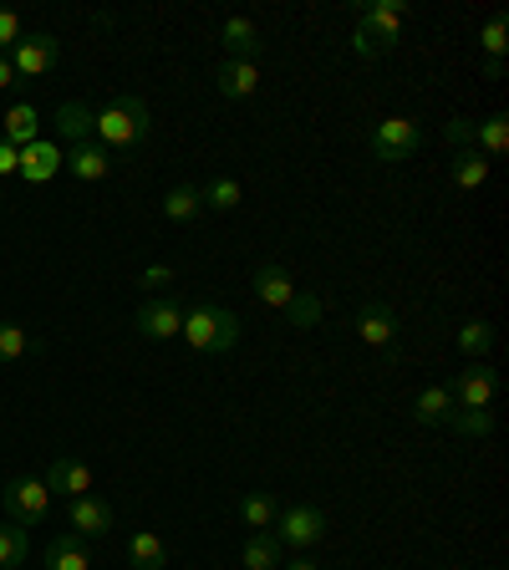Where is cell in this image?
Returning a JSON list of instances; mask_svg holds the SVG:
<instances>
[{"label": "cell", "instance_id": "32", "mask_svg": "<svg viewBox=\"0 0 509 570\" xmlns=\"http://www.w3.org/2000/svg\"><path fill=\"white\" fill-rule=\"evenodd\" d=\"M489 346H495V326H489V321H464V332H458V352H464L469 362H479Z\"/></svg>", "mask_w": 509, "mask_h": 570}, {"label": "cell", "instance_id": "5", "mask_svg": "<svg viewBox=\"0 0 509 570\" xmlns=\"http://www.w3.org/2000/svg\"><path fill=\"white\" fill-rule=\"evenodd\" d=\"M423 148V128L413 118H388L372 128V159L377 163H408Z\"/></svg>", "mask_w": 509, "mask_h": 570}, {"label": "cell", "instance_id": "35", "mask_svg": "<svg viewBox=\"0 0 509 570\" xmlns=\"http://www.w3.org/2000/svg\"><path fill=\"white\" fill-rule=\"evenodd\" d=\"M26 36V21L15 11H0V56H11V46Z\"/></svg>", "mask_w": 509, "mask_h": 570}, {"label": "cell", "instance_id": "12", "mask_svg": "<svg viewBox=\"0 0 509 570\" xmlns=\"http://www.w3.org/2000/svg\"><path fill=\"white\" fill-rule=\"evenodd\" d=\"M15 173H21L26 184H46V179H56V173H62V143H46V138H36L31 148H21V163H15Z\"/></svg>", "mask_w": 509, "mask_h": 570}, {"label": "cell", "instance_id": "24", "mask_svg": "<svg viewBox=\"0 0 509 570\" xmlns=\"http://www.w3.org/2000/svg\"><path fill=\"white\" fill-rule=\"evenodd\" d=\"M448 412H454V392H448V387H423V392H418V402H413V418H418V423H448Z\"/></svg>", "mask_w": 509, "mask_h": 570}, {"label": "cell", "instance_id": "15", "mask_svg": "<svg viewBox=\"0 0 509 570\" xmlns=\"http://www.w3.org/2000/svg\"><path fill=\"white\" fill-rule=\"evenodd\" d=\"M254 301L270 305V311H285V305L295 301V286H291V276H285V266L266 260V266L254 270Z\"/></svg>", "mask_w": 509, "mask_h": 570}, {"label": "cell", "instance_id": "23", "mask_svg": "<svg viewBox=\"0 0 509 570\" xmlns=\"http://www.w3.org/2000/svg\"><path fill=\"white\" fill-rule=\"evenodd\" d=\"M41 342L26 332V326H15V321H0V367H11V362H26L36 357Z\"/></svg>", "mask_w": 509, "mask_h": 570}, {"label": "cell", "instance_id": "34", "mask_svg": "<svg viewBox=\"0 0 509 570\" xmlns=\"http://www.w3.org/2000/svg\"><path fill=\"white\" fill-rule=\"evenodd\" d=\"M235 204H240V184H235V179H215V184L204 189V209L229 214Z\"/></svg>", "mask_w": 509, "mask_h": 570}, {"label": "cell", "instance_id": "17", "mask_svg": "<svg viewBox=\"0 0 509 570\" xmlns=\"http://www.w3.org/2000/svg\"><path fill=\"white\" fill-rule=\"evenodd\" d=\"M215 87L229 103H245V97H254V87H260V67H254V62H229L225 56L215 72Z\"/></svg>", "mask_w": 509, "mask_h": 570}, {"label": "cell", "instance_id": "20", "mask_svg": "<svg viewBox=\"0 0 509 570\" xmlns=\"http://www.w3.org/2000/svg\"><path fill=\"white\" fill-rule=\"evenodd\" d=\"M281 560H285V545L275 540V530H250V540L240 550L245 570H281Z\"/></svg>", "mask_w": 509, "mask_h": 570}, {"label": "cell", "instance_id": "29", "mask_svg": "<svg viewBox=\"0 0 509 570\" xmlns=\"http://www.w3.org/2000/svg\"><path fill=\"white\" fill-rule=\"evenodd\" d=\"M484 179H489V163H484V153H474V148H458L454 159V184L458 189H484Z\"/></svg>", "mask_w": 509, "mask_h": 570}, {"label": "cell", "instance_id": "13", "mask_svg": "<svg viewBox=\"0 0 509 570\" xmlns=\"http://www.w3.org/2000/svg\"><path fill=\"white\" fill-rule=\"evenodd\" d=\"M357 336H362L367 346H392L398 342V311L382 301H367L362 311H357Z\"/></svg>", "mask_w": 509, "mask_h": 570}, {"label": "cell", "instance_id": "37", "mask_svg": "<svg viewBox=\"0 0 509 570\" xmlns=\"http://www.w3.org/2000/svg\"><path fill=\"white\" fill-rule=\"evenodd\" d=\"M174 280V266H148V270H138V286L143 291H153V286H169Z\"/></svg>", "mask_w": 509, "mask_h": 570}, {"label": "cell", "instance_id": "30", "mask_svg": "<svg viewBox=\"0 0 509 570\" xmlns=\"http://www.w3.org/2000/svg\"><path fill=\"white\" fill-rule=\"evenodd\" d=\"M322 316H326V305H322V295H311V291H295V301L285 305V321H291L295 332H311Z\"/></svg>", "mask_w": 509, "mask_h": 570}, {"label": "cell", "instance_id": "9", "mask_svg": "<svg viewBox=\"0 0 509 570\" xmlns=\"http://www.w3.org/2000/svg\"><path fill=\"white\" fill-rule=\"evenodd\" d=\"M67 525H72V535H82V540H102V535L118 530V515H112L108 499H97V494H82V499L67 504Z\"/></svg>", "mask_w": 509, "mask_h": 570}, {"label": "cell", "instance_id": "21", "mask_svg": "<svg viewBox=\"0 0 509 570\" xmlns=\"http://www.w3.org/2000/svg\"><path fill=\"white\" fill-rule=\"evenodd\" d=\"M163 214L174 219V225H194L204 214V189H194V184H174L169 194H163Z\"/></svg>", "mask_w": 509, "mask_h": 570}, {"label": "cell", "instance_id": "8", "mask_svg": "<svg viewBox=\"0 0 509 570\" xmlns=\"http://www.w3.org/2000/svg\"><path fill=\"white\" fill-rule=\"evenodd\" d=\"M133 326L148 342H169V336H178V326H184V305H178L174 295H153V301L138 305Z\"/></svg>", "mask_w": 509, "mask_h": 570}, {"label": "cell", "instance_id": "14", "mask_svg": "<svg viewBox=\"0 0 509 570\" xmlns=\"http://www.w3.org/2000/svg\"><path fill=\"white\" fill-rule=\"evenodd\" d=\"M62 169H72V179H82V184H102L112 173V153L102 143H82L72 153H62Z\"/></svg>", "mask_w": 509, "mask_h": 570}, {"label": "cell", "instance_id": "33", "mask_svg": "<svg viewBox=\"0 0 509 570\" xmlns=\"http://www.w3.org/2000/svg\"><path fill=\"white\" fill-rule=\"evenodd\" d=\"M479 46H484L489 62H505V52H509V21H505V15H489V21H484Z\"/></svg>", "mask_w": 509, "mask_h": 570}, {"label": "cell", "instance_id": "2", "mask_svg": "<svg viewBox=\"0 0 509 570\" xmlns=\"http://www.w3.org/2000/svg\"><path fill=\"white\" fill-rule=\"evenodd\" d=\"M148 128H153V118H148L143 97H112L102 112H93V138L102 148H138L148 138Z\"/></svg>", "mask_w": 509, "mask_h": 570}, {"label": "cell", "instance_id": "19", "mask_svg": "<svg viewBox=\"0 0 509 570\" xmlns=\"http://www.w3.org/2000/svg\"><path fill=\"white\" fill-rule=\"evenodd\" d=\"M46 570H93V556H87V540L72 530L52 535L46 545Z\"/></svg>", "mask_w": 509, "mask_h": 570}, {"label": "cell", "instance_id": "40", "mask_svg": "<svg viewBox=\"0 0 509 570\" xmlns=\"http://www.w3.org/2000/svg\"><path fill=\"white\" fill-rule=\"evenodd\" d=\"M285 570H316V566H311V560H291V566H285Z\"/></svg>", "mask_w": 509, "mask_h": 570}, {"label": "cell", "instance_id": "11", "mask_svg": "<svg viewBox=\"0 0 509 570\" xmlns=\"http://www.w3.org/2000/svg\"><path fill=\"white\" fill-rule=\"evenodd\" d=\"M46 490L62 494V499H82V494H93V464L87 459H56L46 469Z\"/></svg>", "mask_w": 509, "mask_h": 570}, {"label": "cell", "instance_id": "7", "mask_svg": "<svg viewBox=\"0 0 509 570\" xmlns=\"http://www.w3.org/2000/svg\"><path fill=\"white\" fill-rule=\"evenodd\" d=\"M56 62H62V41H56L52 31H26V36L11 46L15 77H46Z\"/></svg>", "mask_w": 509, "mask_h": 570}, {"label": "cell", "instance_id": "26", "mask_svg": "<svg viewBox=\"0 0 509 570\" xmlns=\"http://www.w3.org/2000/svg\"><path fill=\"white\" fill-rule=\"evenodd\" d=\"M505 148H509V118H505V112L474 122V153H484V159H499Z\"/></svg>", "mask_w": 509, "mask_h": 570}, {"label": "cell", "instance_id": "4", "mask_svg": "<svg viewBox=\"0 0 509 570\" xmlns=\"http://www.w3.org/2000/svg\"><path fill=\"white\" fill-rule=\"evenodd\" d=\"M357 15H362V36H367V46H372V56H382L398 46L408 6H402V0H367Z\"/></svg>", "mask_w": 509, "mask_h": 570}, {"label": "cell", "instance_id": "36", "mask_svg": "<svg viewBox=\"0 0 509 570\" xmlns=\"http://www.w3.org/2000/svg\"><path fill=\"white\" fill-rule=\"evenodd\" d=\"M443 133H448V143H458V148H474V118H454V122H448V128H443Z\"/></svg>", "mask_w": 509, "mask_h": 570}, {"label": "cell", "instance_id": "18", "mask_svg": "<svg viewBox=\"0 0 509 570\" xmlns=\"http://www.w3.org/2000/svg\"><path fill=\"white\" fill-rule=\"evenodd\" d=\"M52 128H56V143H72V148L93 143V107L87 103H62L56 107V118H52Z\"/></svg>", "mask_w": 509, "mask_h": 570}, {"label": "cell", "instance_id": "3", "mask_svg": "<svg viewBox=\"0 0 509 570\" xmlns=\"http://www.w3.org/2000/svg\"><path fill=\"white\" fill-rule=\"evenodd\" d=\"M0 504H6L11 525L36 530L41 519H46V509H52V490H46V478H11L6 494H0Z\"/></svg>", "mask_w": 509, "mask_h": 570}, {"label": "cell", "instance_id": "1", "mask_svg": "<svg viewBox=\"0 0 509 570\" xmlns=\"http://www.w3.org/2000/svg\"><path fill=\"white\" fill-rule=\"evenodd\" d=\"M178 336H184L194 352H204V357H225V352L240 346V321H235V311H225V305L204 301V305H194V311H184Z\"/></svg>", "mask_w": 509, "mask_h": 570}, {"label": "cell", "instance_id": "39", "mask_svg": "<svg viewBox=\"0 0 509 570\" xmlns=\"http://www.w3.org/2000/svg\"><path fill=\"white\" fill-rule=\"evenodd\" d=\"M0 87H15V67H11V56H0Z\"/></svg>", "mask_w": 509, "mask_h": 570}, {"label": "cell", "instance_id": "10", "mask_svg": "<svg viewBox=\"0 0 509 570\" xmlns=\"http://www.w3.org/2000/svg\"><path fill=\"white\" fill-rule=\"evenodd\" d=\"M495 387H499L495 367L474 362V367L458 372V383L448 387V392H454V408H489V402H495Z\"/></svg>", "mask_w": 509, "mask_h": 570}, {"label": "cell", "instance_id": "22", "mask_svg": "<svg viewBox=\"0 0 509 570\" xmlns=\"http://www.w3.org/2000/svg\"><path fill=\"white\" fill-rule=\"evenodd\" d=\"M36 133H41V112L31 103H15L11 112H6V133L0 138H6L11 148H31L36 143Z\"/></svg>", "mask_w": 509, "mask_h": 570}, {"label": "cell", "instance_id": "27", "mask_svg": "<svg viewBox=\"0 0 509 570\" xmlns=\"http://www.w3.org/2000/svg\"><path fill=\"white\" fill-rule=\"evenodd\" d=\"M31 560V530L0 525V570H21Z\"/></svg>", "mask_w": 509, "mask_h": 570}, {"label": "cell", "instance_id": "31", "mask_svg": "<svg viewBox=\"0 0 509 570\" xmlns=\"http://www.w3.org/2000/svg\"><path fill=\"white\" fill-rule=\"evenodd\" d=\"M240 519L250 525V530H270V525H275V499H270V494H260V490H250L240 499Z\"/></svg>", "mask_w": 509, "mask_h": 570}, {"label": "cell", "instance_id": "28", "mask_svg": "<svg viewBox=\"0 0 509 570\" xmlns=\"http://www.w3.org/2000/svg\"><path fill=\"white\" fill-rule=\"evenodd\" d=\"M448 428L464 438H489L495 433V412L489 408H454L448 412Z\"/></svg>", "mask_w": 509, "mask_h": 570}, {"label": "cell", "instance_id": "16", "mask_svg": "<svg viewBox=\"0 0 509 570\" xmlns=\"http://www.w3.org/2000/svg\"><path fill=\"white\" fill-rule=\"evenodd\" d=\"M219 41H225L229 62H254V56L266 52V41H260L254 21H245V15H229L225 26H219Z\"/></svg>", "mask_w": 509, "mask_h": 570}, {"label": "cell", "instance_id": "38", "mask_svg": "<svg viewBox=\"0 0 509 570\" xmlns=\"http://www.w3.org/2000/svg\"><path fill=\"white\" fill-rule=\"evenodd\" d=\"M15 163H21V148H11L0 138V173H15Z\"/></svg>", "mask_w": 509, "mask_h": 570}, {"label": "cell", "instance_id": "25", "mask_svg": "<svg viewBox=\"0 0 509 570\" xmlns=\"http://www.w3.org/2000/svg\"><path fill=\"white\" fill-rule=\"evenodd\" d=\"M128 560H133V570H163L169 566V545L153 530H138L133 540H128Z\"/></svg>", "mask_w": 509, "mask_h": 570}, {"label": "cell", "instance_id": "6", "mask_svg": "<svg viewBox=\"0 0 509 570\" xmlns=\"http://www.w3.org/2000/svg\"><path fill=\"white\" fill-rule=\"evenodd\" d=\"M275 540L285 545V550H311V545L326 535V515L316 509V504H291V509H281L275 515Z\"/></svg>", "mask_w": 509, "mask_h": 570}]
</instances>
